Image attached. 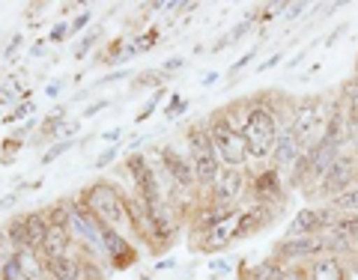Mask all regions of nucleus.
Returning a JSON list of instances; mask_svg holds the SVG:
<instances>
[{
    "label": "nucleus",
    "mask_w": 358,
    "mask_h": 280,
    "mask_svg": "<svg viewBox=\"0 0 358 280\" xmlns=\"http://www.w3.org/2000/svg\"><path fill=\"white\" fill-rule=\"evenodd\" d=\"M331 105L334 102H329L326 96H305L293 102V108H289V128L296 131L301 149L322 143V134H326L331 117Z\"/></svg>",
    "instance_id": "nucleus-4"
},
{
    "label": "nucleus",
    "mask_w": 358,
    "mask_h": 280,
    "mask_svg": "<svg viewBox=\"0 0 358 280\" xmlns=\"http://www.w3.org/2000/svg\"><path fill=\"white\" fill-rule=\"evenodd\" d=\"M185 63H188V60H182V57H171V60H164L162 72H164V75H171V72H182V69H185Z\"/></svg>",
    "instance_id": "nucleus-33"
},
{
    "label": "nucleus",
    "mask_w": 358,
    "mask_h": 280,
    "mask_svg": "<svg viewBox=\"0 0 358 280\" xmlns=\"http://www.w3.org/2000/svg\"><path fill=\"white\" fill-rule=\"evenodd\" d=\"M9 203H18V191H13V194H0V206H9Z\"/></svg>",
    "instance_id": "nucleus-41"
},
{
    "label": "nucleus",
    "mask_w": 358,
    "mask_h": 280,
    "mask_svg": "<svg viewBox=\"0 0 358 280\" xmlns=\"http://www.w3.org/2000/svg\"><path fill=\"white\" fill-rule=\"evenodd\" d=\"M278 280H308V265H284Z\"/></svg>",
    "instance_id": "nucleus-30"
},
{
    "label": "nucleus",
    "mask_w": 358,
    "mask_h": 280,
    "mask_svg": "<svg viewBox=\"0 0 358 280\" xmlns=\"http://www.w3.org/2000/svg\"><path fill=\"white\" fill-rule=\"evenodd\" d=\"M45 215H48L51 227H69L72 223V197L54 200V203L45 206Z\"/></svg>",
    "instance_id": "nucleus-17"
},
{
    "label": "nucleus",
    "mask_w": 358,
    "mask_h": 280,
    "mask_svg": "<svg viewBox=\"0 0 358 280\" xmlns=\"http://www.w3.org/2000/svg\"><path fill=\"white\" fill-rule=\"evenodd\" d=\"M281 272H284V265L278 263L275 256H268V260L257 263V265H251V268H245L242 280H278V277H281Z\"/></svg>",
    "instance_id": "nucleus-16"
},
{
    "label": "nucleus",
    "mask_w": 358,
    "mask_h": 280,
    "mask_svg": "<svg viewBox=\"0 0 358 280\" xmlns=\"http://www.w3.org/2000/svg\"><path fill=\"white\" fill-rule=\"evenodd\" d=\"M122 138V128H110V131H102V140L110 143V147H117V140Z\"/></svg>",
    "instance_id": "nucleus-37"
},
{
    "label": "nucleus",
    "mask_w": 358,
    "mask_h": 280,
    "mask_svg": "<svg viewBox=\"0 0 358 280\" xmlns=\"http://www.w3.org/2000/svg\"><path fill=\"white\" fill-rule=\"evenodd\" d=\"M105 108H110L108 105V98H99V102H93L90 108H84V114H81V119H90V117H96V114H102Z\"/></svg>",
    "instance_id": "nucleus-32"
},
{
    "label": "nucleus",
    "mask_w": 358,
    "mask_h": 280,
    "mask_svg": "<svg viewBox=\"0 0 358 280\" xmlns=\"http://www.w3.org/2000/svg\"><path fill=\"white\" fill-rule=\"evenodd\" d=\"M72 251H75V236H72L69 227H51L48 239H45V244L39 248L45 263H54V260H60V256L72 253Z\"/></svg>",
    "instance_id": "nucleus-13"
},
{
    "label": "nucleus",
    "mask_w": 358,
    "mask_h": 280,
    "mask_svg": "<svg viewBox=\"0 0 358 280\" xmlns=\"http://www.w3.org/2000/svg\"><path fill=\"white\" fill-rule=\"evenodd\" d=\"M72 147H75V140H60V143H54V147H48V152H45V155H42V159H39V164L45 167V164L57 161V159H60V155H63V152H69Z\"/></svg>",
    "instance_id": "nucleus-24"
},
{
    "label": "nucleus",
    "mask_w": 358,
    "mask_h": 280,
    "mask_svg": "<svg viewBox=\"0 0 358 280\" xmlns=\"http://www.w3.org/2000/svg\"><path fill=\"white\" fill-rule=\"evenodd\" d=\"M99 36H102V27H93V30H90V33H87V39H81V42L75 45V57L81 60L84 54H87V51H90V48H93V45L99 42Z\"/></svg>",
    "instance_id": "nucleus-26"
},
{
    "label": "nucleus",
    "mask_w": 358,
    "mask_h": 280,
    "mask_svg": "<svg viewBox=\"0 0 358 280\" xmlns=\"http://www.w3.org/2000/svg\"><path fill=\"white\" fill-rule=\"evenodd\" d=\"M176 260H162V263H155V272H164V268H173Z\"/></svg>",
    "instance_id": "nucleus-43"
},
{
    "label": "nucleus",
    "mask_w": 358,
    "mask_h": 280,
    "mask_svg": "<svg viewBox=\"0 0 358 280\" xmlns=\"http://www.w3.org/2000/svg\"><path fill=\"white\" fill-rule=\"evenodd\" d=\"M0 280H24V274H21V263H18V253L6 256V260L0 263Z\"/></svg>",
    "instance_id": "nucleus-23"
},
{
    "label": "nucleus",
    "mask_w": 358,
    "mask_h": 280,
    "mask_svg": "<svg viewBox=\"0 0 358 280\" xmlns=\"http://www.w3.org/2000/svg\"><path fill=\"white\" fill-rule=\"evenodd\" d=\"M355 78H358V57H355Z\"/></svg>",
    "instance_id": "nucleus-46"
},
{
    "label": "nucleus",
    "mask_w": 358,
    "mask_h": 280,
    "mask_svg": "<svg viewBox=\"0 0 358 280\" xmlns=\"http://www.w3.org/2000/svg\"><path fill=\"white\" fill-rule=\"evenodd\" d=\"M331 230H334V233H341L346 242L358 244V215H341L338 221H334V227H331Z\"/></svg>",
    "instance_id": "nucleus-21"
},
{
    "label": "nucleus",
    "mask_w": 358,
    "mask_h": 280,
    "mask_svg": "<svg viewBox=\"0 0 358 280\" xmlns=\"http://www.w3.org/2000/svg\"><path fill=\"white\" fill-rule=\"evenodd\" d=\"M155 149H159V159H162L176 191L188 200H197L200 191H197V179H194V164L188 159L185 147H179V143H162V147H155Z\"/></svg>",
    "instance_id": "nucleus-7"
},
{
    "label": "nucleus",
    "mask_w": 358,
    "mask_h": 280,
    "mask_svg": "<svg viewBox=\"0 0 358 280\" xmlns=\"http://www.w3.org/2000/svg\"><path fill=\"white\" fill-rule=\"evenodd\" d=\"M122 78H131V72L129 69H120V72H110L108 78H102L99 84H110V81H122Z\"/></svg>",
    "instance_id": "nucleus-38"
},
{
    "label": "nucleus",
    "mask_w": 358,
    "mask_h": 280,
    "mask_svg": "<svg viewBox=\"0 0 358 280\" xmlns=\"http://www.w3.org/2000/svg\"><path fill=\"white\" fill-rule=\"evenodd\" d=\"M281 96L278 93H257L251 96V110L245 117V126L242 134L248 140V152H251V164H268L272 159V149H275V140H278V131H281V119H284V110H281Z\"/></svg>",
    "instance_id": "nucleus-1"
},
{
    "label": "nucleus",
    "mask_w": 358,
    "mask_h": 280,
    "mask_svg": "<svg viewBox=\"0 0 358 280\" xmlns=\"http://www.w3.org/2000/svg\"><path fill=\"white\" fill-rule=\"evenodd\" d=\"M117 155H120V147H108V149L93 161V167H96V170H102V167H108V164L117 161Z\"/></svg>",
    "instance_id": "nucleus-31"
},
{
    "label": "nucleus",
    "mask_w": 358,
    "mask_h": 280,
    "mask_svg": "<svg viewBox=\"0 0 358 280\" xmlns=\"http://www.w3.org/2000/svg\"><path fill=\"white\" fill-rule=\"evenodd\" d=\"M48 280H51V277H48Z\"/></svg>",
    "instance_id": "nucleus-47"
},
{
    "label": "nucleus",
    "mask_w": 358,
    "mask_h": 280,
    "mask_svg": "<svg viewBox=\"0 0 358 280\" xmlns=\"http://www.w3.org/2000/svg\"><path fill=\"white\" fill-rule=\"evenodd\" d=\"M322 253H329L326 251V233H317V236H299V239H281L272 248V256L281 265H310Z\"/></svg>",
    "instance_id": "nucleus-8"
},
{
    "label": "nucleus",
    "mask_w": 358,
    "mask_h": 280,
    "mask_svg": "<svg viewBox=\"0 0 358 280\" xmlns=\"http://www.w3.org/2000/svg\"><path fill=\"white\" fill-rule=\"evenodd\" d=\"M254 57H257V51H254V48H251L248 54H242V60H236V63H233V66H230V75H236L239 69H245V66H248V63H251Z\"/></svg>",
    "instance_id": "nucleus-34"
},
{
    "label": "nucleus",
    "mask_w": 358,
    "mask_h": 280,
    "mask_svg": "<svg viewBox=\"0 0 358 280\" xmlns=\"http://www.w3.org/2000/svg\"><path fill=\"white\" fill-rule=\"evenodd\" d=\"M341 102L346 105V110L352 117H358V78H352V81H346L341 87Z\"/></svg>",
    "instance_id": "nucleus-22"
},
{
    "label": "nucleus",
    "mask_w": 358,
    "mask_h": 280,
    "mask_svg": "<svg viewBox=\"0 0 358 280\" xmlns=\"http://www.w3.org/2000/svg\"><path fill=\"white\" fill-rule=\"evenodd\" d=\"M21 42H24V36H15L13 42L6 45V51H3V60H13V57H15V51L21 48Z\"/></svg>",
    "instance_id": "nucleus-35"
},
{
    "label": "nucleus",
    "mask_w": 358,
    "mask_h": 280,
    "mask_svg": "<svg viewBox=\"0 0 358 280\" xmlns=\"http://www.w3.org/2000/svg\"><path fill=\"white\" fill-rule=\"evenodd\" d=\"M308 9V3H289V13H287V18H296V15H301Z\"/></svg>",
    "instance_id": "nucleus-40"
},
{
    "label": "nucleus",
    "mask_w": 358,
    "mask_h": 280,
    "mask_svg": "<svg viewBox=\"0 0 358 280\" xmlns=\"http://www.w3.org/2000/svg\"><path fill=\"white\" fill-rule=\"evenodd\" d=\"M72 9H84V6H81V3H63V6H60V15H63V18L72 15Z\"/></svg>",
    "instance_id": "nucleus-42"
},
{
    "label": "nucleus",
    "mask_w": 358,
    "mask_h": 280,
    "mask_svg": "<svg viewBox=\"0 0 358 280\" xmlns=\"http://www.w3.org/2000/svg\"><path fill=\"white\" fill-rule=\"evenodd\" d=\"M185 110H188V98L185 96H171V102H167V108H164V117L173 119L179 114H185Z\"/></svg>",
    "instance_id": "nucleus-28"
},
{
    "label": "nucleus",
    "mask_w": 358,
    "mask_h": 280,
    "mask_svg": "<svg viewBox=\"0 0 358 280\" xmlns=\"http://www.w3.org/2000/svg\"><path fill=\"white\" fill-rule=\"evenodd\" d=\"M242 209H230L227 215H221L212 227L206 230V236L197 242L194 251H203V253H215V251H227L233 242H239V218H242Z\"/></svg>",
    "instance_id": "nucleus-9"
},
{
    "label": "nucleus",
    "mask_w": 358,
    "mask_h": 280,
    "mask_svg": "<svg viewBox=\"0 0 358 280\" xmlns=\"http://www.w3.org/2000/svg\"><path fill=\"white\" fill-rule=\"evenodd\" d=\"M45 93H48V96H51V98H54V96H57V93H60V87H57V84H51V87H48V89H45Z\"/></svg>",
    "instance_id": "nucleus-45"
},
{
    "label": "nucleus",
    "mask_w": 358,
    "mask_h": 280,
    "mask_svg": "<svg viewBox=\"0 0 358 280\" xmlns=\"http://www.w3.org/2000/svg\"><path fill=\"white\" fill-rule=\"evenodd\" d=\"M33 108H36L33 102H21V105H15V110H9V114L3 117V122H6V126H13V122L30 117V114H33Z\"/></svg>",
    "instance_id": "nucleus-29"
},
{
    "label": "nucleus",
    "mask_w": 358,
    "mask_h": 280,
    "mask_svg": "<svg viewBox=\"0 0 358 280\" xmlns=\"http://www.w3.org/2000/svg\"><path fill=\"white\" fill-rule=\"evenodd\" d=\"M287 176L272 164H260L251 167V188H248V203L254 206H266V209H284L287 200Z\"/></svg>",
    "instance_id": "nucleus-5"
},
{
    "label": "nucleus",
    "mask_w": 358,
    "mask_h": 280,
    "mask_svg": "<svg viewBox=\"0 0 358 280\" xmlns=\"http://www.w3.org/2000/svg\"><path fill=\"white\" fill-rule=\"evenodd\" d=\"M24 221H27V248L39 251L51 233L48 215H45V209H33V212H24Z\"/></svg>",
    "instance_id": "nucleus-14"
},
{
    "label": "nucleus",
    "mask_w": 358,
    "mask_h": 280,
    "mask_svg": "<svg viewBox=\"0 0 358 280\" xmlns=\"http://www.w3.org/2000/svg\"><path fill=\"white\" fill-rule=\"evenodd\" d=\"M218 81V72H209L206 78H203V87H212V84H215Z\"/></svg>",
    "instance_id": "nucleus-44"
},
{
    "label": "nucleus",
    "mask_w": 358,
    "mask_h": 280,
    "mask_svg": "<svg viewBox=\"0 0 358 280\" xmlns=\"http://www.w3.org/2000/svg\"><path fill=\"white\" fill-rule=\"evenodd\" d=\"M48 45H60V42H66L69 39V21H57V24H54L51 30H48Z\"/></svg>",
    "instance_id": "nucleus-27"
},
{
    "label": "nucleus",
    "mask_w": 358,
    "mask_h": 280,
    "mask_svg": "<svg viewBox=\"0 0 358 280\" xmlns=\"http://www.w3.org/2000/svg\"><path fill=\"white\" fill-rule=\"evenodd\" d=\"M63 128H66V108L51 110V114L39 122V131H42V134H39V143L51 140V138H60Z\"/></svg>",
    "instance_id": "nucleus-19"
},
{
    "label": "nucleus",
    "mask_w": 358,
    "mask_h": 280,
    "mask_svg": "<svg viewBox=\"0 0 358 280\" xmlns=\"http://www.w3.org/2000/svg\"><path fill=\"white\" fill-rule=\"evenodd\" d=\"M78 197L84 200V206L99 218V223L105 227H114L120 233H131L129 227V215H126V191L117 182H108V179H96V182L84 185Z\"/></svg>",
    "instance_id": "nucleus-3"
},
{
    "label": "nucleus",
    "mask_w": 358,
    "mask_h": 280,
    "mask_svg": "<svg viewBox=\"0 0 358 280\" xmlns=\"http://www.w3.org/2000/svg\"><path fill=\"white\" fill-rule=\"evenodd\" d=\"M281 57H284V54H281V51H275L272 57H268V60H263L260 66H257V72H266V69H272V66H278V63H281Z\"/></svg>",
    "instance_id": "nucleus-36"
},
{
    "label": "nucleus",
    "mask_w": 358,
    "mask_h": 280,
    "mask_svg": "<svg viewBox=\"0 0 358 280\" xmlns=\"http://www.w3.org/2000/svg\"><path fill=\"white\" fill-rule=\"evenodd\" d=\"M15 253H18L21 274H24V280H48V263L42 260V253H39V251L21 248V251H15Z\"/></svg>",
    "instance_id": "nucleus-15"
},
{
    "label": "nucleus",
    "mask_w": 358,
    "mask_h": 280,
    "mask_svg": "<svg viewBox=\"0 0 358 280\" xmlns=\"http://www.w3.org/2000/svg\"><path fill=\"white\" fill-rule=\"evenodd\" d=\"M45 45H48V39H36L30 45V57H39V54L45 51Z\"/></svg>",
    "instance_id": "nucleus-39"
},
{
    "label": "nucleus",
    "mask_w": 358,
    "mask_h": 280,
    "mask_svg": "<svg viewBox=\"0 0 358 280\" xmlns=\"http://www.w3.org/2000/svg\"><path fill=\"white\" fill-rule=\"evenodd\" d=\"M3 233H6L9 244H13L15 251L27 248V221H24V212H21V215H13V218H9V221L3 223Z\"/></svg>",
    "instance_id": "nucleus-18"
},
{
    "label": "nucleus",
    "mask_w": 358,
    "mask_h": 280,
    "mask_svg": "<svg viewBox=\"0 0 358 280\" xmlns=\"http://www.w3.org/2000/svg\"><path fill=\"white\" fill-rule=\"evenodd\" d=\"M248 188H251V167L248 170H242V167H221L215 185L209 188V194L203 200L224 212H230V209L245 206L242 200L248 197Z\"/></svg>",
    "instance_id": "nucleus-6"
},
{
    "label": "nucleus",
    "mask_w": 358,
    "mask_h": 280,
    "mask_svg": "<svg viewBox=\"0 0 358 280\" xmlns=\"http://www.w3.org/2000/svg\"><path fill=\"white\" fill-rule=\"evenodd\" d=\"M308 280H350V265L343 263V256L322 253L308 265Z\"/></svg>",
    "instance_id": "nucleus-12"
},
{
    "label": "nucleus",
    "mask_w": 358,
    "mask_h": 280,
    "mask_svg": "<svg viewBox=\"0 0 358 280\" xmlns=\"http://www.w3.org/2000/svg\"><path fill=\"white\" fill-rule=\"evenodd\" d=\"M206 128L212 138V147L221 167H242L248 170L251 167V152H248V140H245L242 128L233 122V117L227 114V108H218L206 117Z\"/></svg>",
    "instance_id": "nucleus-2"
},
{
    "label": "nucleus",
    "mask_w": 358,
    "mask_h": 280,
    "mask_svg": "<svg viewBox=\"0 0 358 280\" xmlns=\"http://www.w3.org/2000/svg\"><path fill=\"white\" fill-rule=\"evenodd\" d=\"M301 155H305V149H301L296 131L289 128V122H281V131H278V140H275V149H272V159H268V164L278 167L281 173H289Z\"/></svg>",
    "instance_id": "nucleus-11"
},
{
    "label": "nucleus",
    "mask_w": 358,
    "mask_h": 280,
    "mask_svg": "<svg viewBox=\"0 0 358 280\" xmlns=\"http://www.w3.org/2000/svg\"><path fill=\"white\" fill-rule=\"evenodd\" d=\"M329 206L338 212V215H358V182L352 188H346V191L338 194L334 200H329Z\"/></svg>",
    "instance_id": "nucleus-20"
},
{
    "label": "nucleus",
    "mask_w": 358,
    "mask_h": 280,
    "mask_svg": "<svg viewBox=\"0 0 358 280\" xmlns=\"http://www.w3.org/2000/svg\"><path fill=\"white\" fill-rule=\"evenodd\" d=\"M90 21H93V9L84 6L81 13H78V15L69 21V39H72V36H78V33H81V30L90 24Z\"/></svg>",
    "instance_id": "nucleus-25"
},
{
    "label": "nucleus",
    "mask_w": 358,
    "mask_h": 280,
    "mask_svg": "<svg viewBox=\"0 0 358 280\" xmlns=\"http://www.w3.org/2000/svg\"><path fill=\"white\" fill-rule=\"evenodd\" d=\"M102 251H105V265L114 268V272H122V268L138 263V248L129 242L126 233L105 227V223H102Z\"/></svg>",
    "instance_id": "nucleus-10"
}]
</instances>
